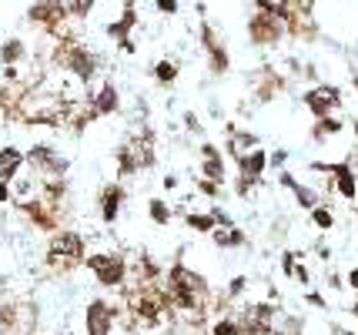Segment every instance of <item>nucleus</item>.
I'll return each instance as SVG.
<instances>
[{
  "instance_id": "obj_16",
  "label": "nucleus",
  "mask_w": 358,
  "mask_h": 335,
  "mask_svg": "<svg viewBox=\"0 0 358 335\" xmlns=\"http://www.w3.org/2000/svg\"><path fill=\"white\" fill-rule=\"evenodd\" d=\"M312 222L322 228V231H328L331 224H335V218H331V211L328 208H312Z\"/></svg>"
},
{
  "instance_id": "obj_13",
  "label": "nucleus",
  "mask_w": 358,
  "mask_h": 335,
  "mask_svg": "<svg viewBox=\"0 0 358 335\" xmlns=\"http://www.w3.org/2000/svg\"><path fill=\"white\" fill-rule=\"evenodd\" d=\"M148 211H151V218H155L157 224H164L168 218H171V208L164 205L161 198H151V205H148Z\"/></svg>"
},
{
  "instance_id": "obj_14",
  "label": "nucleus",
  "mask_w": 358,
  "mask_h": 335,
  "mask_svg": "<svg viewBox=\"0 0 358 335\" xmlns=\"http://www.w3.org/2000/svg\"><path fill=\"white\" fill-rule=\"evenodd\" d=\"M187 224H191L194 231H215V228H218L211 215H187Z\"/></svg>"
},
{
  "instance_id": "obj_12",
  "label": "nucleus",
  "mask_w": 358,
  "mask_h": 335,
  "mask_svg": "<svg viewBox=\"0 0 358 335\" xmlns=\"http://www.w3.org/2000/svg\"><path fill=\"white\" fill-rule=\"evenodd\" d=\"M20 54H24V44H20V41H7V44L0 48V61H3V64H14V61H20Z\"/></svg>"
},
{
  "instance_id": "obj_7",
  "label": "nucleus",
  "mask_w": 358,
  "mask_h": 335,
  "mask_svg": "<svg viewBox=\"0 0 358 335\" xmlns=\"http://www.w3.org/2000/svg\"><path fill=\"white\" fill-rule=\"evenodd\" d=\"M121 201H124V192L117 188V185H110L101 192V218L104 222H117V211H121Z\"/></svg>"
},
{
  "instance_id": "obj_18",
  "label": "nucleus",
  "mask_w": 358,
  "mask_h": 335,
  "mask_svg": "<svg viewBox=\"0 0 358 335\" xmlns=\"http://www.w3.org/2000/svg\"><path fill=\"white\" fill-rule=\"evenodd\" d=\"M74 71L80 74V80H87V78H91V71H94L91 57H87V54H78V57H74Z\"/></svg>"
},
{
  "instance_id": "obj_9",
  "label": "nucleus",
  "mask_w": 358,
  "mask_h": 335,
  "mask_svg": "<svg viewBox=\"0 0 358 335\" xmlns=\"http://www.w3.org/2000/svg\"><path fill=\"white\" fill-rule=\"evenodd\" d=\"M331 171H335V185H338V192L345 198H355V175L348 171V164H331Z\"/></svg>"
},
{
  "instance_id": "obj_20",
  "label": "nucleus",
  "mask_w": 358,
  "mask_h": 335,
  "mask_svg": "<svg viewBox=\"0 0 358 335\" xmlns=\"http://www.w3.org/2000/svg\"><path fill=\"white\" fill-rule=\"evenodd\" d=\"M157 7H161L164 14H174V10H178V3H174V0H157Z\"/></svg>"
},
{
  "instance_id": "obj_21",
  "label": "nucleus",
  "mask_w": 358,
  "mask_h": 335,
  "mask_svg": "<svg viewBox=\"0 0 358 335\" xmlns=\"http://www.w3.org/2000/svg\"><path fill=\"white\" fill-rule=\"evenodd\" d=\"M91 3L94 0H78V3H74V10H78V14H87V10H91Z\"/></svg>"
},
{
  "instance_id": "obj_6",
  "label": "nucleus",
  "mask_w": 358,
  "mask_h": 335,
  "mask_svg": "<svg viewBox=\"0 0 358 335\" xmlns=\"http://www.w3.org/2000/svg\"><path fill=\"white\" fill-rule=\"evenodd\" d=\"M265 151L262 148H255V151H248V155H241L238 158V168H241V178H248V181H258L262 178V171H265Z\"/></svg>"
},
{
  "instance_id": "obj_5",
  "label": "nucleus",
  "mask_w": 358,
  "mask_h": 335,
  "mask_svg": "<svg viewBox=\"0 0 358 335\" xmlns=\"http://www.w3.org/2000/svg\"><path fill=\"white\" fill-rule=\"evenodd\" d=\"M305 101H308V108H312L318 117H325V114L338 104V91H335V87H315V91H308Z\"/></svg>"
},
{
  "instance_id": "obj_2",
  "label": "nucleus",
  "mask_w": 358,
  "mask_h": 335,
  "mask_svg": "<svg viewBox=\"0 0 358 335\" xmlns=\"http://www.w3.org/2000/svg\"><path fill=\"white\" fill-rule=\"evenodd\" d=\"M87 265L94 269L97 282H101V285H108V288H117L121 282H124V275H127L124 258L121 255H94V258H87Z\"/></svg>"
},
{
  "instance_id": "obj_3",
  "label": "nucleus",
  "mask_w": 358,
  "mask_h": 335,
  "mask_svg": "<svg viewBox=\"0 0 358 335\" xmlns=\"http://www.w3.org/2000/svg\"><path fill=\"white\" fill-rule=\"evenodd\" d=\"M84 319H87V335H110V308H108V302L94 299V302L87 305V312H84Z\"/></svg>"
},
{
  "instance_id": "obj_24",
  "label": "nucleus",
  "mask_w": 358,
  "mask_h": 335,
  "mask_svg": "<svg viewBox=\"0 0 358 335\" xmlns=\"http://www.w3.org/2000/svg\"><path fill=\"white\" fill-rule=\"evenodd\" d=\"M348 285H352V288H358V269L352 271V275H348Z\"/></svg>"
},
{
  "instance_id": "obj_10",
  "label": "nucleus",
  "mask_w": 358,
  "mask_h": 335,
  "mask_svg": "<svg viewBox=\"0 0 358 335\" xmlns=\"http://www.w3.org/2000/svg\"><path fill=\"white\" fill-rule=\"evenodd\" d=\"M94 108H97V114H114V111H117V91H114L110 84H104V87H101V94H97V104H94Z\"/></svg>"
},
{
  "instance_id": "obj_19",
  "label": "nucleus",
  "mask_w": 358,
  "mask_h": 335,
  "mask_svg": "<svg viewBox=\"0 0 358 335\" xmlns=\"http://www.w3.org/2000/svg\"><path fill=\"white\" fill-rule=\"evenodd\" d=\"M155 74H157V80H164V84H168V80H174V74H178V71H174V64H157Z\"/></svg>"
},
{
  "instance_id": "obj_23",
  "label": "nucleus",
  "mask_w": 358,
  "mask_h": 335,
  "mask_svg": "<svg viewBox=\"0 0 358 335\" xmlns=\"http://www.w3.org/2000/svg\"><path fill=\"white\" fill-rule=\"evenodd\" d=\"M10 198V185L7 181H0V201H7Z\"/></svg>"
},
{
  "instance_id": "obj_11",
  "label": "nucleus",
  "mask_w": 358,
  "mask_h": 335,
  "mask_svg": "<svg viewBox=\"0 0 358 335\" xmlns=\"http://www.w3.org/2000/svg\"><path fill=\"white\" fill-rule=\"evenodd\" d=\"M215 245H218V248L245 245V235H241V231H218V228H215Z\"/></svg>"
},
{
  "instance_id": "obj_15",
  "label": "nucleus",
  "mask_w": 358,
  "mask_h": 335,
  "mask_svg": "<svg viewBox=\"0 0 358 335\" xmlns=\"http://www.w3.org/2000/svg\"><path fill=\"white\" fill-rule=\"evenodd\" d=\"M295 198H298V205L318 208V194H315L312 188H305V185H298V181H295Z\"/></svg>"
},
{
  "instance_id": "obj_1",
  "label": "nucleus",
  "mask_w": 358,
  "mask_h": 335,
  "mask_svg": "<svg viewBox=\"0 0 358 335\" xmlns=\"http://www.w3.org/2000/svg\"><path fill=\"white\" fill-rule=\"evenodd\" d=\"M84 262V238L78 231H57L50 238V252H47V265L54 271H71Z\"/></svg>"
},
{
  "instance_id": "obj_25",
  "label": "nucleus",
  "mask_w": 358,
  "mask_h": 335,
  "mask_svg": "<svg viewBox=\"0 0 358 335\" xmlns=\"http://www.w3.org/2000/svg\"><path fill=\"white\" fill-rule=\"evenodd\" d=\"M352 312H355V319H358V302H355V305H352Z\"/></svg>"
},
{
  "instance_id": "obj_22",
  "label": "nucleus",
  "mask_w": 358,
  "mask_h": 335,
  "mask_svg": "<svg viewBox=\"0 0 358 335\" xmlns=\"http://www.w3.org/2000/svg\"><path fill=\"white\" fill-rule=\"evenodd\" d=\"M248 285V282H245V278H234L231 282V295H238V292H241V288Z\"/></svg>"
},
{
  "instance_id": "obj_4",
  "label": "nucleus",
  "mask_w": 358,
  "mask_h": 335,
  "mask_svg": "<svg viewBox=\"0 0 358 335\" xmlns=\"http://www.w3.org/2000/svg\"><path fill=\"white\" fill-rule=\"evenodd\" d=\"M27 161H31V164H37L41 171H57V175L64 171V161L57 158V155H54V148H47V144L31 148V151H27Z\"/></svg>"
},
{
  "instance_id": "obj_17",
  "label": "nucleus",
  "mask_w": 358,
  "mask_h": 335,
  "mask_svg": "<svg viewBox=\"0 0 358 335\" xmlns=\"http://www.w3.org/2000/svg\"><path fill=\"white\" fill-rule=\"evenodd\" d=\"M211 335H241V325H234L231 319H221V322H215Z\"/></svg>"
},
{
  "instance_id": "obj_8",
  "label": "nucleus",
  "mask_w": 358,
  "mask_h": 335,
  "mask_svg": "<svg viewBox=\"0 0 358 335\" xmlns=\"http://www.w3.org/2000/svg\"><path fill=\"white\" fill-rule=\"evenodd\" d=\"M24 168V155L17 148H0V181L17 178V171Z\"/></svg>"
}]
</instances>
